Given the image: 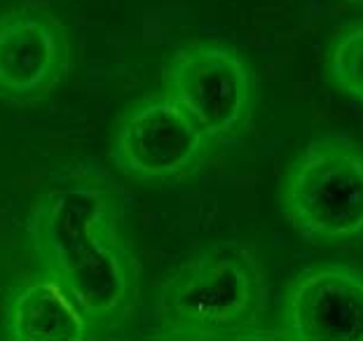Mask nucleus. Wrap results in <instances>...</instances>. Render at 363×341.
<instances>
[{
	"label": "nucleus",
	"instance_id": "423d86ee",
	"mask_svg": "<svg viewBox=\"0 0 363 341\" xmlns=\"http://www.w3.org/2000/svg\"><path fill=\"white\" fill-rule=\"evenodd\" d=\"M71 64L68 30L43 7L0 17V100L33 103L50 94Z\"/></svg>",
	"mask_w": 363,
	"mask_h": 341
},
{
	"label": "nucleus",
	"instance_id": "6e6552de",
	"mask_svg": "<svg viewBox=\"0 0 363 341\" xmlns=\"http://www.w3.org/2000/svg\"><path fill=\"white\" fill-rule=\"evenodd\" d=\"M5 328L14 341H84L96 335L73 294L50 274L12 290Z\"/></svg>",
	"mask_w": 363,
	"mask_h": 341
},
{
	"label": "nucleus",
	"instance_id": "9d476101",
	"mask_svg": "<svg viewBox=\"0 0 363 341\" xmlns=\"http://www.w3.org/2000/svg\"><path fill=\"white\" fill-rule=\"evenodd\" d=\"M352 3H359V5H363V0H352Z\"/></svg>",
	"mask_w": 363,
	"mask_h": 341
},
{
	"label": "nucleus",
	"instance_id": "0eeeda50",
	"mask_svg": "<svg viewBox=\"0 0 363 341\" xmlns=\"http://www.w3.org/2000/svg\"><path fill=\"white\" fill-rule=\"evenodd\" d=\"M281 332L296 341H363V271L347 265L300 271L284 294Z\"/></svg>",
	"mask_w": 363,
	"mask_h": 341
},
{
	"label": "nucleus",
	"instance_id": "f03ea898",
	"mask_svg": "<svg viewBox=\"0 0 363 341\" xmlns=\"http://www.w3.org/2000/svg\"><path fill=\"white\" fill-rule=\"evenodd\" d=\"M267 304L256 253L237 241L213 243L172 274L157 297V328L174 339L251 335Z\"/></svg>",
	"mask_w": 363,
	"mask_h": 341
},
{
	"label": "nucleus",
	"instance_id": "f257e3e1",
	"mask_svg": "<svg viewBox=\"0 0 363 341\" xmlns=\"http://www.w3.org/2000/svg\"><path fill=\"white\" fill-rule=\"evenodd\" d=\"M26 234L38 267L73 294L96 335L122 323L138 297L141 269L111 178L91 168L64 175L35 201Z\"/></svg>",
	"mask_w": 363,
	"mask_h": 341
},
{
	"label": "nucleus",
	"instance_id": "1a4fd4ad",
	"mask_svg": "<svg viewBox=\"0 0 363 341\" xmlns=\"http://www.w3.org/2000/svg\"><path fill=\"white\" fill-rule=\"evenodd\" d=\"M326 75L342 94L363 103V24L340 33L328 50Z\"/></svg>",
	"mask_w": 363,
	"mask_h": 341
},
{
	"label": "nucleus",
	"instance_id": "7ed1b4c3",
	"mask_svg": "<svg viewBox=\"0 0 363 341\" xmlns=\"http://www.w3.org/2000/svg\"><path fill=\"white\" fill-rule=\"evenodd\" d=\"M279 201L307 241H363V145L347 136L314 138L286 170Z\"/></svg>",
	"mask_w": 363,
	"mask_h": 341
},
{
	"label": "nucleus",
	"instance_id": "39448f33",
	"mask_svg": "<svg viewBox=\"0 0 363 341\" xmlns=\"http://www.w3.org/2000/svg\"><path fill=\"white\" fill-rule=\"evenodd\" d=\"M208 138L172 96H145L113 129V161L138 183L174 185L195 175L211 150Z\"/></svg>",
	"mask_w": 363,
	"mask_h": 341
},
{
	"label": "nucleus",
	"instance_id": "20e7f679",
	"mask_svg": "<svg viewBox=\"0 0 363 341\" xmlns=\"http://www.w3.org/2000/svg\"><path fill=\"white\" fill-rule=\"evenodd\" d=\"M172 96L216 143L235 141L249 129L256 110V80L235 47L199 40L181 47L164 71Z\"/></svg>",
	"mask_w": 363,
	"mask_h": 341
}]
</instances>
